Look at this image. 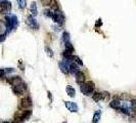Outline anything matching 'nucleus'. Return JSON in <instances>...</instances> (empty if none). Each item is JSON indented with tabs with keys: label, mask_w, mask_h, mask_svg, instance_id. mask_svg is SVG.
Here are the masks:
<instances>
[{
	"label": "nucleus",
	"mask_w": 136,
	"mask_h": 123,
	"mask_svg": "<svg viewBox=\"0 0 136 123\" xmlns=\"http://www.w3.org/2000/svg\"><path fill=\"white\" fill-rule=\"evenodd\" d=\"M45 51H46V53H47V55L49 56V58H52L53 56V51H52V49L49 47V46H45Z\"/></svg>",
	"instance_id": "b1692460"
},
{
	"label": "nucleus",
	"mask_w": 136,
	"mask_h": 123,
	"mask_svg": "<svg viewBox=\"0 0 136 123\" xmlns=\"http://www.w3.org/2000/svg\"><path fill=\"white\" fill-rule=\"evenodd\" d=\"M66 107L70 112L72 113H77L78 112V106L76 103H73V102H66Z\"/></svg>",
	"instance_id": "6e6552de"
},
{
	"label": "nucleus",
	"mask_w": 136,
	"mask_h": 123,
	"mask_svg": "<svg viewBox=\"0 0 136 123\" xmlns=\"http://www.w3.org/2000/svg\"><path fill=\"white\" fill-rule=\"evenodd\" d=\"M100 117H101V111L100 110L95 111V113L93 115V118H92V123H98L99 120H100Z\"/></svg>",
	"instance_id": "4468645a"
},
{
	"label": "nucleus",
	"mask_w": 136,
	"mask_h": 123,
	"mask_svg": "<svg viewBox=\"0 0 136 123\" xmlns=\"http://www.w3.org/2000/svg\"><path fill=\"white\" fill-rule=\"evenodd\" d=\"M31 106H32V103L30 98H24L20 102V108L22 109H29Z\"/></svg>",
	"instance_id": "423d86ee"
},
{
	"label": "nucleus",
	"mask_w": 136,
	"mask_h": 123,
	"mask_svg": "<svg viewBox=\"0 0 136 123\" xmlns=\"http://www.w3.org/2000/svg\"><path fill=\"white\" fill-rule=\"evenodd\" d=\"M16 1L18 4V7L21 9H25L27 7V0H16Z\"/></svg>",
	"instance_id": "4be33fe9"
},
{
	"label": "nucleus",
	"mask_w": 136,
	"mask_h": 123,
	"mask_svg": "<svg viewBox=\"0 0 136 123\" xmlns=\"http://www.w3.org/2000/svg\"><path fill=\"white\" fill-rule=\"evenodd\" d=\"M7 82H8V83H10V84L13 86V85H20V84L23 82V80H22V78H21V77L15 76V77H11V78L7 79Z\"/></svg>",
	"instance_id": "9d476101"
},
{
	"label": "nucleus",
	"mask_w": 136,
	"mask_h": 123,
	"mask_svg": "<svg viewBox=\"0 0 136 123\" xmlns=\"http://www.w3.org/2000/svg\"><path fill=\"white\" fill-rule=\"evenodd\" d=\"M30 12H31V14H32V15H33L34 17L38 15L37 4H36V2H35V1H33V2L31 3V5H30Z\"/></svg>",
	"instance_id": "9b49d317"
},
{
	"label": "nucleus",
	"mask_w": 136,
	"mask_h": 123,
	"mask_svg": "<svg viewBox=\"0 0 136 123\" xmlns=\"http://www.w3.org/2000/svg\"><path fill=\"white\" fill-rule=\"evenodd\" d=\"M31 115H32V111H31V110H27V111L23 112V113H22V119H23V121L28 120V119L30 118Z\"/></svg>",
	"instance_id": "dca6fc26"
},
{
	"label": "nucleus",
	"mask_w": 136,
	"mask_h": 123,
	"mask_svg": "<svg viewBox=\"0 0 136 123\" xmlns=\"http://www.w3.org/2000/svg\"><path fill=\"white\" fill-rule=\"evenodd\" d=\"M62 55L64 56V59H66V60H69V61H71V58H72L73 53H71V52H69V51H67V50H65L64 52H62Z\"/></svg>",
	"instance_id": "5701e85b"
},
{
	"label": "nucleus",
	"mask_w": 136,
	"mask_h": 123,
	"mask_svg": "<svg viewBox=\"0 0 136 123\" xmlns=\"http://www.w3.org/2000/svg\"><path fill=\"white\" fill-rule=\"evenodd\" d=\"M79 71V66L74 63V62H71L70 65H69V73H71L72 75H76V73Z\"/></svg>",
	"instance_id": "1a4fd4ad"
},
{
	"label": "nucleus",
	"mask_w": 136,
	"mask_h": 123,
	"mask_svg": "<svg viewBox=\"0 0 136 123\" xmlns=\"http://www.w3.org/2000/svg\"><path fill=\"white\" fill-rule=\"evenodd\" d=\"M110 107L115 109V110H120V108H121V102L118 101V100H113L110 103Z\"/></svg>",
	"instance_id": "f8f14e48"
},
{
	"label": "nucleus",
	"mask_w": 136,
	"mask_h": 123,
	"mask_svg": "<svg viewBox=\"0 0 136 123\" xmlns=\"http://www.w3.org/2000/svg\"><path fill=\"white\" fill-rule=\"evenodd\" d=\"M66 92H67V94H68L69 97H71V98H75L76 97V90L71 85H68L66 87Z\"/></svg>",
	"instance_id": "ddd939ff"
},
{
	"label": "nucleus",
	"mask_w": 136,
	"mask_h": 123,
	"mask_svg": "<svg viewBox=\"0 0 136 123\" xmlns=\"http://www.w3.org/2000/svg\"><path fill=\"white\" fill-rule=\"evenodd\" d=\"M70 63L71 62L69 60H66V59L59 63V67H60V69L62 70V72L64 74H69V65H70Z\"/></svg>",
	"instance_id": "39448f33"
},
{
	"label": "nucleus",
	"mask_w": 136,
	"mask_h": 123,
	"mask_svg": "<svg viewBox=\"0 0 136 123\" xmlns=\"http://www.w3.org/2000/svg\"><path fill=\"white\" fill-rule=\"evenodd\" d=\"M71 62H74V63H76V64L79 65V66H83V62H82V60H81L80 58H78L77 55H72V58H71Z\"/></svg>",
	"instance_id": "f3484780"
},
{
	"label": "nucleus",
	"mask_w": 136,
	"mask_h": 123,
	"mask_svg": "<svg viewBox=\"0 0 136 123\" xmlns=\"http://www.w3.org/2000/svg\"><path fill=\"white\" fill-rule=\"evenodd\" d=\"M65 46H66V50L69 51V52H71V53H73L74 51H75V48H74V46H73V44L69 41L67 43H65Z\"/></svg>",
	"instance_id": "6ab92c4d"
},
{
	"label": "nucleus",
	"mask_w": 136,
	"mask_h": 123,
	"mask_svg": "<svg viewBox=\"0 0 136 123\" xmlns=\"http://www.w3.org/2000/svg\"><path fill=\"white\" fill-rule=\"evenodd\" d=\"M92 100L94 102H99L101 100V94L100 92H93L92 93Z\"/></svg>",
	"instance_id": "412c9836"
},
{
	"label": "nucleus",
	"mask_w": 136,
	"mask_h": 123,
	"mask_svg": "<svg viewBox=\"0 0 136 123\" xmlns=\"http://www.w3.org/2000/svg\"><path fill=\"white\" fill-rule=\"evenodd\" d=\"M101 25H102V22H101V20H100V18H98L94 27H95V28H99V27H101Z\"/></svg>",
	"instance_id": "cd10ccee"
},
{
	"label": "nucleus",
	"mask_w": 136,
	"mask_h": 123,
	"mask_svg": "<svg viewBox=\"0 0 136 123\" xmlns=\"http://www.w3.org/2000/svg\"><path fill=\"white\" fill-rule=\"evenodd\" d=\"M63 123H67V122H63Z\"/></svg>",
	"instance_id": "473e14b6"
},
{
	"label": "nucleus",
	"mask_w": 136,
	"mask_h": 123,
	"mask_svg": "<svg viewBox=\"0 0 136 123\" xmlns=\"http://www.w3.org/2000/svg\"><path fill=\"white\" fill-rule=\"evenodd\" d=\"M10 15V20H11V24H12V27H13V30L18 26V20H17V16L15 14H9Z\"/></svg>",
	"instance_id": "2eb2a0df"
},
{
	"label": "nucleus",
	"mask_w": 136,
	"mask_h": 123,
	"mask_svg": "<svg viewBox=\"0 0 136 123\" xmlns=\"http://www.w3.org/2000/svg\"><path fill=\"white\" fill-rule=\"evenodd\" d=\"M47 93H48V98H49V101H50V102H52V96H51V92H50V91H48Z\"/></svg>",
	"instance_id": "7c9ffc66"
},
{
	"label": "nucleus",
	"mask_w": 136,
	"mask_h": 123,
	"mask_svg": "<svg viewBox=\"0 0 136 123\" xmlns=\"http://www.w3.org/2000/svg\"><path fill=\"white\" fill-rule=\"evenodd\" d=\"M4 75H5V70L1 69V70H0V78H2Z\"/></svg>",
	"instance_id": "c756f323"
},
{
	"label": "nucleus",
	"mask_w": 136,
	"mask_h": 123,
	"mask_svg": "<svg viewBox=\"0 0 136 123\" xmlns=\"http://www.w3.org/2000/svg\"><path fill=\"white\" fill-rule=\"evenodd\" d=\"M101 94V100H109L110 99V94L108 92H100Z\"/></svg>",
	"instance_id": "bb28decb"
},
{
	"label": "nucleus",
	"mask_w": 136,
	"mask_h": 123,
	"mask_svg": "<svg viewBox=\"0 0 136 123\" xmlns=\"http://www.w3.org/2000/svg\"><path fill=\"white\" fill-rule=\"evenodd\" d=\"M4 70H5V74H6V73H12V72L14 71L13 68H6V69H4Z\"/></svg>",
	"instance_id": "c85d7f7f"
},
{
	"label": "nucleus",
	"mask_w": 136,
	"mask_h": 123,
	"mask_svg": "<svg viewBox=\"0 0 136 123\" xmlns=\"http://www.w3.org/2000/svg\"><path fill=\"white\" fill-rule=\"evenodd\" d=\"M50 9L52 11H56V10H60V6H59V3L55 1V0H52L51 1V4H50Z\"/></svg>",
	"instance_id": "a211bd4d"
},
{
	"label": "nucleus",
	"mask_w": 136,
	"mask_h": 123,
	"mask_svg": "<svg viewBox=\"0 0 136 123\" xmlns=\"http://www.w3.org/2000/svg\"><path fill=\"white\" fill-rule=\"evenodd\" d=\"M62 40H63V42H64V43H67V42L70 41V34H69V32H67V31L63 32V35H62Z\"/></svg>",
	"instance_id": "aec40b11"
},
{
	"label": "nucleus",
	"mask_w": 136,
	"mask_h": 123,
	"mask_svg": "<svg viewBox=\"0 0 136 123\" xmlns=\"http://www.w3.org/2000/svg\"><path fill=\"white\" fill-rule=\"evenodd\" d=\"M76 82L78 84H82V83L86 82V76H85V74L83 72L78 71L76 73Z\"/></svg>",
	"instance_id": "0eeeda50"
},
{
	"label": "nucleus",
	"mask_w": 136,
	"mask_h": 123,
	"mask_svg": "<svg viewBox=\"0 0 136 123\" xmlns=\"http://www.w3.org/2000/svg\"><path fill=\"white\" fill-rule=\"evenodd\" d=\"M51 1H52V0H40L41 4H42L43 6H50Z\"/></svg>",
	"instance_id": "a878e982"
},
{
	"label": "nucleus",
	"mask_w": 136,
	"mask_h": 123,
	"mask_svg": "<svg viewBox=\"0 0 136 123\" xmlns=\"http://www.w3.org/2000/svg\"><path fill=\"white\" fill-rule=\"evenodd\" d=\"M43 14H44L46 17H51L52 10H51V9H48V8H46V9H44V10H43Z\"/></svg>",
	"instance_id": "393cba45"
},
{
	"label": "nucleus",
	"mask_w": 136,
	"mask_h": 123,
	"mask_svg": "<svg viewBox=\"0 0 136 123\" xmlns=\"http://www.w3.org/2000/svg\"><path fill=\"white\" fill-rule=\"evenodd\" d=\"M0 1H5V0H0Z\"/></svg>",
	"instance_id": "2f4dec72"
},
{
	"label": "nucleus",
	"mask_w": 136,
	"mask_h": 123,
	"mask_svg": "<svg viewBox=\"0 0 136 123\" xmlns=\"http://www.w3.org/2000/svg\"><path fill=\"white\" fill-rule=\"evenodd\" d=\"M11 10V3L8 0L0 1V13L2 14H8Z\"/></svg>",
	"instance_id": "7ed1b4c3"
},
{
	"label": "nucleus",
	"mask_w": 136,
	"mask_h": 123,
	"mask_svg": "<svg viewBox=\"0 0 136 123\" xmlns=\"http://www.w3.org/2000/svg\"><path fill=\"white\" fill-rule=\"evenodd\" d=\"M51 18L54 23L59 24L60 26H62L65 23V15L61 10H56V11H52L51 14Z\"/></svg>",
	"instance_id": "f03ea898"
},
{
	"label": "nucleus",
	"mask_w": 136,
	"mask_h": 123,
	"mask_svg": "<svg viewBox=\"0 0 136 123\" xmlns=\"http://www.w3.org/2000/svg\"><path fill=\"white\" fill-rule=\"evenodd\" d=\"M80 90L84 96H91L94 92V83L93 82H84L80 84Z\"/></svg>",
	"instance_id": "f257e3e1"
},
{
	"label": "nucleus",
	"mask_w": 136,
	"mask_h": 123,
	"mask_svg": "<svg viewBox=\"0 0 136 123\" xmlns=\"http://www.w3.org/2000/svg\"><path fill=\"white\" fill-rule=\"evenodd\" d=\"M27 24L30 26V28H32L33 30H38L39 29V24L36 21V18L31 14L27 17Z\"/></svg>",
	"instance_id": "20e7f679"
}]
</instances>
